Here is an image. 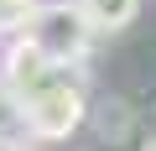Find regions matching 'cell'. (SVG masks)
Returning a JSON list of instances; mask_svg holds the SVG:
<instances>
[{
    "instance_id": "6da1fadb",
    "label": "cell",
    "mask_w": 156,
    "mask_h": 151,
    "mask_svg": "<svg viewBox=\"0 0 156 151\" xmlns=\"http://www.w3.org/2000/svg\"><path fill=\"white\" fill-rule=\"evenodd\" d=\"M26 37L62 68H83L89 57V42L99 37L94 16L83 11V0H42L26 21Z\"/></svg>"
},
{
    "instance_id": "7a4b0ae2",
    "label": "cell",
    "mask_w": 156,
    "mask_h": 151,
    "mask_svg": "<svg viewBox=\"0 0 156 151\" xmlns=\"http://www.w3.org/2000/svg\"><path fill=\"white\" fill-rule=\"evenodd\" d=\"M89 115V99H83V73L78 68H62L57 78L26 99V135L31 141H68Z\"/></svg>"
},
{
    "instance_id": "3957f363",
    "label": "cell",
    "mask_w": 156,
    "mask_h": 151,
    "mask_svg": "<svg viewBox=\"0 0 156 151\" xmlns=\"http://www.w3.org/2000/svg\"><path fill=\"white\" fill-rule=\"evenodd\" d=\"M57 73H62V63H52L26 31H16V37L5 42V52H0V84H5L11 94H21V99L42 94Z\"/></svg>"
},
{
    "instance_id": "277c9868",
    "label": "cell",
    "mask_w": 156,
    "mask_h": 151,
    "mask_svg": "<svg viewBox=\"0 0 156 151\" xmlns=\"http://www.w3.org/2000/svg\"><path fill=\"white\" fill-rule=\"evenodd\" d=\"M83 11L94 16L99 31H125L135 21V11H140V0H83Z\"/></svg>"
},
{
    "instance_id": "5b68a950",
    "label": "cell",
    "mask_w": 156,
    "mask_h": 151,
    "mask_svg": "<svg viewBox=\"0 0 156 151\" xmlns=\"http://www.w3.org/2000/svg\"><path fill=\"white\" fill-rule=\"evenodd\" d=\"M21 135H26V99L0 84V146H16ZM26 141H31V135H26Z\"/></svg>"
},
{
    "instance_id": "8992f818",
    "label": "cell",
    "mask_w": 156,
    "mask_h": 151,
    "mask_svg": "<svg viewBox=\"0 0 156 151\" xmlns=\"http://www.w3.org/2000/svg\"><path fill=\"white\" fill-rule=\"evenodd\" d=\"M99 135H104V141H125V135H130V104L109 99V104L99 110Z\"/></svg>"
},
{
    "instance_id": "52a82bcc",
    "label": "cell",
    "mask_w": 156,
    "mask_h": 151,
    "mask_svg": "<svg viewBox=\"0 0 156 151\" xmlns=\"http://www.w3.org/2000/svg\"><path fill=\"white\" fill-rule=\"evenodd\" d=\"M37 5L42 0H0V37L5 31H26V21H31Z\"/></svg>"
},
{
    "instance_id": "ba28073f",
    "label": "cell",
    "mask_w": 156,
    "mask_h": 151,
    "mask_svg": "<svg viewBox=\"0 0 156 151\" xmlns=\"http://www.w3.org/2000/svg\"><path fill=\"white\" fill-rule=\"evenodd\" d=\"M140 151H156V135H151V141H140Z\"/></svg>"
}]
</instances>
